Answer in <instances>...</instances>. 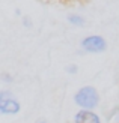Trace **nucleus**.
Wrapping results in <instances>:
<instances>
[{
  "label": "nucleus",
  "instance_id": "nucleus-6",
  "mask_svg": "<svg viewBox=\"0 0 119 123\" xmlns=\"http://www.w3.org/2000/svg\"><path fill=\"white\" fill-rule=\"evenodd\" d=\"M65 71L70 74V75H76V74L78 72V66H77V63H70V65H66Z\"/></svg>",
  "mask_w": 119,
  "mask_h": 123
},
{
  "label": "nucleus",
  "instance_id": "nucleus-4",
  "mask_svg": "<svg viewBox=\"0 0 119 123\" xmlns=\"http://www.w3.org/2000/svg\"><path fill=\"white\" fill-rule=\"evenodd\" d=\"M72 123H103L99 114H97L95 111H91V110H78V111L74 114Z\"/></svg>",
  "mask_w": 119,
  "mask_h": 123
},
{
  "label": "nucleus",
  "instance_id": "nucleus-1",
  "mask_svg": "<svg viewBox=\"0 0 119 123\" xmlns=\"http://www.w3.org/2000/svg\"><path fill=\"white\" fill-rule=\"evenodd\" d=\"M101 102V96L99 92L95 86L91 84H84L81 87L77 89V92L74 93V104L80 108V110H91L93 111Z\"/></svg>",
  "mask_w": 119,
  "mask_h": 123
},
{
  "label": "nucleus",
  "instance_id": "nucleus-5",
  "mask_svg": "<svg viewBox=\"0 0 119 123\" xmlns=\"http://www.w3.org/2000/svg\"><path fill=\"white\" fill-rule=\"evenodd\" d=\"M66 21L70 24H72V26H76V27H83L86 24V18H84V15H81V14L72 12V14L66 15Z\"/></svg>",
  "mask_w": 119,
  "mask_h": 123
},
{
  "label": "nucleus",
  "instance_id": "nucleus-3",
  "mask_svg": "<svg viewBox=\"0 0 119 123\" xmlns=\"http://www.w3.org/2000/svg\"><path fill=\"white\" fill-rule=\"evenodd\" d=\"M21 111V104L8 89L0 90V113L3 116H15Z\"/></svg>",
  "mask_w": 119,
  "mask_h": 123
},
{
  "label": "nucleus",
  "instance_id": "nucleus-8",
  "mask_svg": "<svg viewBox=\"0 0 119 123\" xmlns=\"http://www.w3.org/2000/svg\"><path fill=\"white\" fill-rule=\"evenodd\" d=\"M35 123H50V122H48L47 119H38V120H36Z\"/></svg>",
  "mask_w": 119,
  "mask_h": 123
},
{
  "label": "nucleus",
  "instance_id": "nucleus-2",
  "mask_svg": "<svg viewBox=\"0 0 119 123\" xmlns=\"http://www.w3.org/2000/svg\"><path fill=\"white\" fill-rule=\"evenodd\" d=\"M107 39L103 35H87L80 41V48L89 54H101L107 50Z\"/></svg>",
  "mask_w": 119,
  "mask_h": 123
},
{
  "label": "nucleus",
  "instance_id": "nucleus-7",
  "mask_svg": "<svg viewBox=\"0 0 119 123\" xmlns=\"http://www.w3.org/2000/svg\"><path fill=\"white\" fill-rule=\"evenodd\" d=\"M23 23H24V26H26V27H29V29L32 27V21H30L29 17H24V18H23Z\"/></svg>",
  "mask_w": 119,
  "mask_h": 123
}]
</instances>
